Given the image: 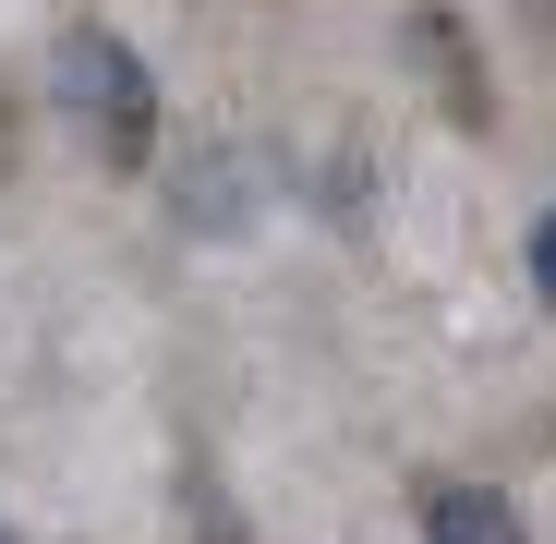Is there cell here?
Listing matches in <instances>:
<instances>
[{
  "mask_svg": "<svg viewBox=\"0 0 556 544\" xmlns=\"http://www.w3.org/2000/svg\"><path fill=\"white\" fill-rule=\"evenodd\" d=\"M61 110H73V134L98 146V169H146V146H157V85H146V61L122 49V37H61Z\"/></svg>",
  "mask_w": 556,
  "mask_h": 544,
  "instance_id": "cell-1",
  "label": "cell"
},
{
  "mask_svg": "<svg viewBox=\"0 0 556 544\" xmlns=\"http://www.w3.org/2000/svg\"><path fill=\"white\" fill-rule=\"evenodd\" d=\"M424 544H532V520L496 484H424Z\"/></svg>",
  "mask_w": 556,
  "mask_h": 544,
  "instance_id": "cell-2",
  "label": "cell"
},
{
  "mask_svg": "<svg viewBox=\"0 0 556 544\" xmlns=\"http://www.w3.org/2000/svg\"><path fill=\"white\" fill-rule=\"evenodd\" d=\"M532 291H544V303H556V206H544V218H532Z\"/></svg>",
  "mask_w": 556,
  "mask_h": 544,
  "instance_id": "cell-4",
  "label": "cell"
},
{
  "mask_svg": "<svg viewBox=\"0 0 556 544\" xmlns=\"http://www.w3.org/2000/svg\"><path fill=\"white\" fill-rule=\"evenodd\" d=\"M400 49L435 73V98H447L459 122H484V73H472V37H459L447 13H412V25H400Z\"/></svg>",
  "mask_w": 556,
  "mask_h": 544,
  "instance_id": "cell-3",
  "label": "cell"
},
{
  "mask_svg": "<svg viewBox=\"0 0 556 544\" xmlns=\"http://www.w3.org/2000/svg\"><path fill=\"white\" fill-rule=\"evenodd\" d=\"M0 544H13V520H0Z\"/></svg>",
  "mask_w": 556,
  "mask_h": 544,
  "instance_id": "cell-5",
  "label": "cell"
}]
</instances>
